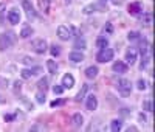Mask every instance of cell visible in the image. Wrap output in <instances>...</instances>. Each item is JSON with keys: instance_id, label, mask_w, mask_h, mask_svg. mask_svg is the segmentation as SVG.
Returning a JSON list of instances; mask_svg holds the SVG:
<instances>
[{"instance_id": "ab89813d", "label": "cell", "mask_w": 155, "mask_h": 132, "mask_svg": "<svg viewBox=\"0 0 155 132\" xmlns=\"http://www.w3.org/2000/svg\"><path fill=\"white\" fill-rule=\"evenodd\" d=\"M65 3L68 5V3H71V0H65Z\"/></svg>"}, {"instance_id": "44dd1931", "label": "cell", "mask_w": 155, "mask_h": 132, "mask_svg": "<svg viewBox=\"0 0 155 132\" xmlns=\"http://www.w3.org/2000/svg\"><path fill=\"white\" fill-rule=\"evenodd\" d=\"M85 47H87L85 39H84V37H78L76 42H74V48H76V50H84Z\"/></svg>"}, {"instance_id": "e575fe53", "label": "cell", "mask_w": 155, "mask_h": 132, "mask_svg": "<svg viewBox=\"0 0 155 132\" xmlns=\"http://www.w3.org/2000/svg\"><path fill=\"white\" fill-rule=\"evenodd\" d=\"M104 31H107V33H112V31H113V26H112V23H107V25L104 26Z\"/></svg>"}, {"instance_id": "5b68a950", "label": "cell", "mask_w": 155, "mask_h": 132, "mask_svg": "<svg viewBox=\"0 0 155 132\" xmlns=\"http://www.w3.org/2000/svg\"><path fill=\"white\" fill-rule=\"evenodd\" d=\"M22 8H23V11H25V14H27L28 20H34V19L37 17V12H36V9H34V6L31 5L30 0H22Z\"/></svg>"}, {"instance_id": "484cf974", "label": "cell", "mask_w": 155, "mask_h": 132, "mask_svg": "<svg viewBox=\"0 0 155 132\" xmlns=\"http://www.w3.org/2000/svg\"><path fill=\"white\" fill-rule=\"evenodd\" d=\"M109 45V41L106 37H98V41H96V47L98 48H106Z\"/></svg>"}, {"instance_id": "8fae6325", "label": "cell", "mask_w": 155, "mask_h": 132, "mask_svg": "<svg viewBox=\"0 0 155 132\" xmlns=\"http://www.w3.org/2000/svg\"><path fill=\"white\" fill-rule=\"evenodd\" d=\"M73 86H74V78H73V75H70V73L64 75V76H62V87H64V89H71Z\"/></svg>"}, {"instance_id": "8992f818", "label": "cell", "mask_w": 155, "mask_h": 132, "mask_svg": "<svg viewBox=\"0 0 155 132\" xmlns=\"http://www.w3.org/2000/svg\"><path fill=\"white\" fill-rule=\"evenodd\" d=\"M31 50L34 53H37V55H44V53L47 51V42H45V39H34V41L31 42Z\"/></svg>"}, {"instance_id": "6da1fadb", "label": "cell", "mask_w": 155, "mask_h": 132, "mask_svg": "<svg viewBox=\"0 0 155 132\" xmlns=\"http://www.w3.org/2000/svg\"><path fill=\"white\" fill-rule=\"evenodd\" d=\"M14 41H16V36L12 31H6V33H2L0 34V50L5 51L8 48H11L14 45Z\"/></svg>"}, {"instance_id": "d6986e66", "label": "cell", "mask_w": 155, "mask_h": 132, "mask_svg": "<svg viewBox=\"0 0 155 132\" xmlns=\"http://www.w3.org/2000/svg\"><path fill=\"white\" fill-rule=\"evenodd\" d=\"M33 33H34V31H33V28H31V26H30V25H25L23 28H22V31H20V37L27 39V37H30Z\"/></svg>"}, {"instance_id": "2e32d148", "label": "cell", "mask_w": 155, "mask_h": 132, "mask_svg": "<svg viewBox=\"0 0 155 132\" xmlns=\"http://www.w3.org/2000/svg\"><path fill=\"white\" fill-rule=\"evenodd\" d=\"M98 67H95V65H90V67H87L85 69V76L88 78V79H95L96 76H98Z\"/></svg>"}, {"instance_id": "4dcf8cb0", "label": "cell", "mask_w": 155, "mask_h": 132, "mask_svg": "<svg viewBox=\"0 0 155 132\" xmlns=\"http://www.w3.org/2000/svg\"><path fill=\"white\" fill-rule=\"evenodd\" d=\"M67 101L65 100H54V101H51V107H59V106H64Z\"/></svg>"}, {"instance_id": "e0dca14e", "label": "cell", "mask_w": 155, "mask_h": 132, "mask_svg": "<svg viewBox=\"0 0 155 132\" xmlns=\"http://www.w3.org/2000/svg\"><path fill=\"white\" fill-rule=\"evenodd\" d=\"M47 69H48V72H50L51 75H56L59 67H58L56 61H53V59H48V61H47Z\"/></svg>"}, {"instance_id": "b9f144b4", "label": "cell", "mask_w": 155, "mask_h": 132, "mask_svg": "<svg viewBox=\"0 0 155 132\" xmlns=\"http://www.w3.org/2000/svg\"><path fill=\"white\" fill-rule=\"evenodd\" d=\"M0 101H2V96H0Z\"/></svg>"}, {"instance_id": "8d00e7d4", "label": "cell", "mask_w": 155, "mask_h": 132, "mask_svg": "<svg viewBox=\"0 0 155 132\" xmlns=\"http://www.w3.org/2000/svg\"><path fill=\"white\" fill-rule=\"evenodd\" d=\"M16 115H5V121H12Z\"/></svg>"}, {"instance_id": "83f0119b", "label": "cell", "mask_w": 155, "mask_h": 132, "mask_svg": "<svg viewBox=\"0 0 155 132\" xmlns=\"http://www.w3.org/2000/svg\"><path fill=\"white\" fill-rule=\"evenodd\" d=\"M36 100H37V103H45V92H37V93H36Z\"/></svg>"}, {"instance_id": "4fadbf2b", "label": "cell", "mask_w": 155, "mask_h": 132, "mask_svg": "<svg viewBox=\"0 0 155 132\" xmlns=\"http://www.w3.org/2000/svg\"><path fill=\"white\" fill-rule=\"evenodd\" d=\"M126 62L130 65H134L137 62V50L135 48H129L126 51Z\"/></svg>"}, {"instance_id": "f1b7e54d", "label": "cell", "mask_w": 155, "mask_h": 132, "mask_svg": "<svg viewBox=\"0 0 155 132\" xmlns=\"http://www.w3.org/2000/svg\"><path fill=\"white\" fill-rule=\"evenodd\" d=\"M143 109H144L146 112H152V100H146V101L143 103Z\"/></svg>"}, {"instance_id": "1f68e13d", "label": "cell", "mask_w": 155, "mask_h": 132, "mask_svg": "<svg viewBox=\"0 0 155 132\" xmlns=\"http://www.w3.org/2000/svg\"><path fill=\"white\" fill-rule=\"evenodd\" d=\"M5 8H6L5 3H0V22L5 20Z\"/></svg>"}, {"instance_id": "7402d4cb", "label": "cell", "mask_w": 155, "mask_h": 132, "mask_svg": "<svg viewBox=\"0 0 155 132\" xmlns=\"http://www.w3.org/2000/svg\"><path fill=\"white\" fill-rule=\"evenodd\" d=\"M87 90H88V84H84L82 89L79 90V93L76 95V101H82L84 96H85V93H87Z\"/></svg>"}, {"instance_id": "9c48e42d", "label": "cell", "mask_w": 155, "mask_h": 132, "mask_svg": "<svg viewBox=\"0 0 155 132\" xmlns=\"http://www.w3.org/2000/svg\"><path fill=\"white\" fill-rule=\"evenodd\" d=\"M8 20H9L11 25H17V23L20 22V14H19V11H17L16 8L9 9V12H8Z\"/></svg>"}, {"instance_id": "ffe728a7", "label": "cell", "mask_w": 155, "mask_h": 132, "mask_svg": "<svg viewBox=\"0 0 155 132\" xmlns=\"http://www.w3.org/2000/svg\"><path fill=\"white\" fill-rule=\"evenodd\" d=\"M39 8L41 11H44L45 14L50 12V0H39Z\"/></svg>"}, {"instance_id": "f546056e", "label": "cell", "mask_w": 155, "mask_h": 132, "mask_svg": "<svg viewBox=\"0 0 155 132\" xmlns=\"http://www.w3.org/2000/svg\"><path fill=\"white\" fill-rule=\"evenodd\" d=\"M50 51H51V56H59V55H61V47H58V45H53Z\"/></svg>"}, {"instance_id": "ba28073f", "label": "cell", "mask_w": 155, "mask_h": 132, "mask_svg": "<svg viewBox=\"0 0 155 132\" xmlns=\"http://www.w3.org/2000/svg\"><path fill=\"white\" fill-rule=\"evenodd\" d=\"M127 11H129V14H132V16H138V14L143 12V5H141L140 2H134V3L129 5Z\"/></svg>"}, {"instance_id": "cb8c5ba5", "label": "cell", "mask_w": 155, "mask_h": 132, "mask_svg": "<svg viewBox=\"0 0 155 132\" xmlns=\"http://www.w3.org/2000/svg\"><path fill=\"white\" fill-rule=\"evenodd\" d=\"M127 39L129 41H132V42H135V41H141V34L138 33V31H130L127 34Z\"/></svg>"}, {"instance_id": "7c38bea8", "label": "cell", "mask_w": 155, "mask_h": 132, "mask_svg": "<svg viewBox=\"0 0 155 132\" xmlns=\"http://www.w3.org/2000/svg\"><path fill=\"white\" fill-rule=\"evenodd\" d=\"M85 107L88 110H95L98 107V98L95 95H88L87 96V101H85Z\"/></svg>"}, {"instance_id": "d4e9b609", "label": "cell", "mask_w": 155, "mask_h": 132, "mask_svg": "<svg viewBox=\"0 0 155 132\" xmlns=\"http://www.w3.org/2000/svg\"><path fill=\"white\" fill-rule=\"evenodd\" d=\"M141 23H143L144 26H150V23H152V14H150V12H146V14L143 16Z\"/></svg>"}, {"instance_id": "603a6c76", "label": "cell", "mask_w": 155, "mask_h": 132, "mask_svg": "<svg viewBox=\"0 0 155 132\" xmlns=\"http://www.w3.org/2000/svg\"><path fill=\"white\" fill-rule=\"evenodd\" d=\"M37 87H39V90H44L45 92L48 89V78H41V79H39Z\"/></svg>"}, {"instance_id": "52a82bcc", "label": "cell", "mask_w": 155, "mask_h": 132, "mask_svg": "<svg viewBox=\"0 0 155 132\" xmlns=\"http://www.w3.org/2000/svg\"><path fill=\"white\" fill-rule=\"evenodd\" d=\"M41 72H42L41 67H34V69H25V70H22L20 75H22L23 79H30V78H33L34 75H39Z\"/></svg>"}, {"instance_id": "d6a6232c", "label": "cell", "mask_w": 155, "mask_h": 132, "mask_svg": "<svg viewBox=\"0 0 155 132\" xmlns=\"http://www.w3.org/2000/svg\"><path fill=\"white\" fill-rule=\"evenodd\" d=\"M53 92H54V95H61L62 92H64V87L62 86H54L53 87Z\"/></svg>"}, {"instance_id": "5bb4252c", "label": "cell", "mask_w": 155, "mask_h": 132, "mask_svg": "<svg viewBox=\"0 0 155 132\" xmlns=\"http://www.w3.org/2000/svg\"><path fill=\"white\" fill-rule=\"evenodd\" d=\"M68 58H70L71 62H82V61H84V53H82L81 50H74V51L70 53Z\"/></svg>"}, {"instance_id": "d590c367", "label": "cell", "mask_w": 155, "mask_h": 132, "mask_svg": "<svg viewBox=\"0 0 155 132\" xmlns=\"http://www.w3.org/2000/svg\"><path fill=\"white\" fill-rule=\"evenodd\" d=\"M0 86H2V87H6V86H8V79L0 78Z\"/></svg>"}, {"instance_id": "836d02e7", "label": "cell", "mask_w": 155, "mask_h": 132, "mask_svg": "<svg viewBox=\"0 0 155 132\" xmlns=\"http://www.w3.org/2000/svg\"><path fill=\"white\" fill-rule=\"evenodd\" d=\"M137 87H138L140 90H144V89H146V81H144V79H140L138 84H137Z\"/></svg>"}, {"instance_id": "277c9868", "label": "cell", "mask_w": 155, "mask_h": 132, "mask_svg": "<svg viewBox=\"0 0 155 132\" xmlns=\"http://www.w3.org/2000/svg\"><path fill=\"white\" fill-rule=\"evenodd\" d=\"M73 36V28L71 26H67V25H59L58 26V37L61 41H68Z\"/></svg>"}, {"instance_id": "60d3db41", "label": "cell", "mask_w": 155, "mask_h": 132, "mask_svg": "<svg viewBox=\"0 0 155 132\" xmlns=\"http://www.w3.org/2000/svg\"><path fill=\"white\" fill-rule=\"evenodd\" d=\"M99 2H101V3H106V2H107V0H99Z\"/></svg>"}, {"instance_id": "f35d334b", "label": "cell", "mask_w": 155, "mask_h": 132, "mask_svg": "<svg viewBox=\"0 0 155 132\" xmlns=\"http://www.w3.org/2000/svg\"><path fill=\"white\" fill-rule=\"evenodd\" d=\"M112 3H113V5H121L123 0H112Z\"/></svg>"}, {"instance_id": "30bf717a", "label": "cell", "mask_w": 155, "mask_h": 132, "mask_svg": "<svg viewBox=\"0 0 155 132\" xmlns=\"http://www.w3.org/2000/svg\"><path fill=\"white\" fill-rule=\"evenodd\" d=\"M112 70H113L115 73L123 75V73H126V72H127V64H126V62H123V61H116V62L113 64Z\"/></svg>"}, {"instance_id": "ac0fdd59", "label": "cell", "mask_w": 155, "mask_h": 132, "mask_svg": "<svg viewBox=\"0 0 155 132\" xmlns=\"http://www.w3.org/2000/svg\"><path fill=\"white\" fill-rule=\"evenodd\" d=\"M123 127V120H112L110 123V130L112 132H120Z\"/></svg>"}, {"instance_id": "3957f363", "label": "cell", "mask_w": 155, "mask_h": 132, "mask_svg": "<svg viewBox=\"0 0 155 132\" xmlns=\"http://www.w3.org/2000/svg\"><path fill=\"white\" fill-rule=\"evenodd\" d=\"M113 50L112 48H109V47H106V48H101L99 50V53L96 55V61L98 62H101V64H106V62H109V61H112L113 59Z\"/></svg>"}, {"instance_id": "74e56055", "label": "cell", "mask_w": 155, "mask_h": 132, "mask_svg": "<svg viewBox=\"0 0 155 132\" xmlns=\"http://www.w3.org/2000/svg\"><path fill=\"white\" fill-rule=\"evenodd\" d=\"M140 121H141V123H146V117H144L143 113H140Z\"/></svg>"}, {"instance_id": "7a4b0ae2", "label": "cell", "mask_w": 155, "mask_h": 132, "mask_svg": "<svg viewBox=\"0 0 155 132\" xmlns=\"http://www.w3.org/2000/svg\"><path fill=\"white\" fill-rule=\"evenodd\" d=\"M116 89H118V92L121 93V96H129L132 92V84L129 79H118V83H116Z\"/></svg>"}, {"instance_id": "4316f807", "label": "cell", "mask_w": 155, "mask_h": 132, "mask_svg": "<svg viewBox=\"0 0 155 132\" xmlns=\"http://www.w3.org/2000/svg\"><path fill=\"white\" fill-rule=\"evenodd\" d=\"M96 9H99L98 5H88V6L84 8V14H92V12H95Z\"/></svg>"}, {"instance_id": "9a60e30c", "label": "cell", "mask_w": 155, "mask_h": 132, "mask_svg": "<svg viewBox=\"0 0 155 132\" xmlns=\"http://www.w3.org/2000/svg\"><path fill=\"white\" fill-rule=\"evenodd\" d=\"M71 123H73L74 127H81V126L84 124V117H82V113H74V115L71 117Z\"/></svg>"}]
</instances>
